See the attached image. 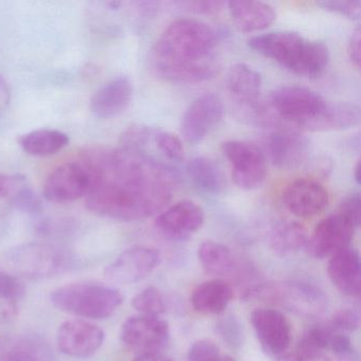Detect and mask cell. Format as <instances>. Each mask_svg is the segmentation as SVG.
<instances>
[{
    "label": "cell",
    "mask_w": 361,
    "mask_h": 361,
    "mask_svg": "<svg viewBox=\"0 0 361 361\" xmlns=\"http://www.w3.org/2000/svg\"><path fill=\"white\" fill-rule=\"evenodd\" d=\"M280 359L282 361H331L324 352L305 350L298 346L293 352L286 353Z\"/></svg>",
    "instance_id": "obj_41"
},
{
    "label": "cell",
    "mask_w": 361,
    "mask_h": 361,
    "mask_svg": "<svg viewBox=\"0 0 361 361\" xmlns=\"http://www.w3.org/2000/svg\"><path fill=\"white\" fill-rule=\"evenodd\" d=\"M329 279L338 290L350 298L361 295V262L357 249L348 247L334 255L327 267Z\"/></svg>",
    "instance_id": "obj_21"
},
{
    "label": "cell",
    "mask_w": 361,
    "mask_h": 361,
    "mask_svg": "<svg viewBox=\"0 0 361 361\" xmlns=\"http://www.w3.org/2000/svg\"><path fill=\"white\" fill-rule=\"evenodd\" d=\"M308 234L301 224L295 221H281L269 233L270 249L278 257H284L299 252L307 244Z\"/></svg>",
    "instance_id": "obj_26"
},
{
    "label": "cell",
    "mask_w": 361,
    "mask_h": 361,
    "mask_svg": "<svg viewBox=\"0 0 361 361\" xmlns=\"http://www.w3.org/2000/svg\"><path fill=\"white\" fill-rule=\"evenodd\" d=\"M204 213L193 200H185L169 207L155 219V228L171 240H185L202 227Z\"/></svg>",
    "instance_id": "obj_17"
},
{
    "label": "cell",
    "mask_w": 361,
    "mask_h": 361,
    "mask_svg": "<svg viewBox=\"0 0 361 361\" xmlns=\"http://www.w3.org/2000/svg\"><path fill=\"white\" fill-rule=\"evenodd\" d=\"M25 295L24 285L13 274L0 269V301H18Z\"/></svg>",
    "instance_id": "obj_34"
},
{
    "label": "cell",
    "mask_w": 361,
    "mask_h": 361,
    "mask_svg": "<svg viewBox=\"0 0 361 361\" xmlns=\"http://www.w3.org/2000/svg\"><path fill=\"white\" fill-rule=\"evenodd\" d=\"M85 159L94 172L85 206L105 219L126 223L149 219L166 208L178 185L174 170L149 154L100 149Z\"/></svg>",
    "instance_id": "obj_1"
},
{
    "label": "cell",
    "mask_w": 361,
    "mask_h": 361,
    "mask_svg": "<svg viewBox=\"0 0 361 361\" xmlns=\"http://www.w3.org/2000/svg\"><path fill=\"white\" fill-rule=\"evenodd\" d=\"M187 361H234L210 340L194 342L188 352Z\"/></svg>",
    "instance_id": "obj_31"
},
{
    "label": "cell",
    "mask_w": 361,
    "mask_h": 361,
    "mask_svg": "<svg viewBox=\"0 0 361 361\" xmlns=\"http://www.w3.org/2000/svg\"><path fill=\"white\" fill-rule=\"evenodd\" d=\"M122 343L137 356L157 354L161 352L170 340L168 323L158 317H130L122 324L120 331Z\"/></svg>",
    "instance_id": "obj_10"
},
{
    "label": "cell",
    "mask_w": 361,
    "mask_h": 361,
    "mask_svg": "<svg viewBox=\"0 0 361 361\" xmlns=\"http://www.w3.org/2000/svg\"><path fill=\"white\" fill-rule=\"evenodd\" d=\"M228 8L234 25L240 32L265 30L276 18L274 8L262 1L233 0L228 3Z\"/></svg>",
    "instance_id": "obj_22"
},
{
    "label": "cell",
    "mask_w": 361,
    "mask_h": 361,
    "mask_svg": "<svg viewBox=\"0 0 361 361\" xmlns=\"http://www.w3.org/2000/svg\"><path fill=\"white\" fill-rule=\"evenodd\" d=\"M8 102H9V90L3 78L0 77V109L6 106Z\"/></svg>",
    "instance_id": "obj_45"
},
{
    "label": "cell",
    "mask_w": 361,
    "mask_h": 361,
    "mask_svg": "<svg viewBox=\"0 0 361 361\" xmlns=\"http://www.w3.org/2000/svg\"><path fill=\"white\" fill-rule=\"evenodd\" d=\"M360 43H361V31L359 27H357L353 31L350 35V41L348 45V54L350 56V60L352 61L353 64L359 68L360 67Z\"/></svg>",
    "instance_id": "obj_43"
},
{
    "label": "cell",
    "mask_w": 361,
    "mask_h": 361,
    "mask_svg": "<svg viewBox=\"0 0 361 361\" xmlns=\"http://www.w3.org/2000/svg\"><path fill=\"white\" fill-rule=\"evenodd\" d=\"M327 350H331L334 354L342 359L350 358L354 354L350 338L346 334L337 333V331L331 335Z\"/></svg>",
    "instance_id": "obj_39"
},
{
    "label": "cell",
    "mask_w": 361,
    "mask_h": 361,
    "mask_svg": "<svg viewBox=\"0 0 361 361\" xmlns=\"http://www.w3.org/2000/svg\"><path fill=\"white\" fill-rule=\"evenodd\" d=\"M179 6L188 12L195 14H216L223 10L225 3L216 0H196V1H183Z\"/></svg>",
    "instance_id": "obj_38"
},
{
    "label": "cell",
    "mask_w": 361,
    "mask_h": 361,
    "mask_svg": "<svg viewBox=\"0 0 361 361\" xmlns=\"http://www.w3.org/2000/svg\"><path fill=\"white\" fill-rule=\"evenodd\" d=\"M233 295V288L229 283L213 279L196 287L192 293L191 303L200 314H219L227 310Z\"/></svg>",
    "instance_id": "obj_24"
},
{
    "label": "cell",
    "mask_w": 361,
    "mask_h": 361,
    "mask_svg": "<svg viewBox=\"0 0 361 361\" xmlns=\"http://www.w3.org/2000/svg\"><path fill=\"white\" fill-rule=\"evenodd\" d=\"M12 204L24 211V212L30 213V214H37L42 211V202L37 194L29 187L28 183L23 185L16 195L11 198Z\"/></svg>",
    "instance_id": "obj_36"
},
{
    "label": "cell",
    "mask_w": 361,
    "mask_h": 361,
    "mask_svg": "<svg viewBox=\"0 0 361 361\" xmlns=\"http://www.w3.org/2000/svg\"><path fill=\"white\" fill-rule=\"evenodd\" d=\"M49 350L43 342L27 340L0 354V361H50Z\"/></svg>",
    "instance_id": "obj_29"
},
{
    "label": "cell",
    "mask_w": 361,
    "mask_h": 361,
    "mask_svg": "<svg viewBox=\"0 0 361 361\" xmlns=\"http://www.w3.org/2000/svg\"><path fill=\"white\" fill-rule=\"evenodd\" d=\"M121 291L99 283H71L59 287L50 301L61 312L79 318L101 320L114 314L123 303Z\"/></svg>",
    "instance_id": "obj_4"
},
{
    "label": "cell",
    "mask_w": 361,
    "mask_h": 361,
    "mask_svg": "<svg viewBox=\"0 0 361 361\" xmlns=\"http://www.w3.org/2000/svg\"><path fill=\"white\" fill-rule=\"evenodd\" d=\"M360 109L352 103H329L324 114L317 123L314 132L342 130L360 123Z\"/></svg>",
    "instance_id": "obj_28"
},
{
    "label": "cell",
    "mask_w": 361,
    "mask_h": 361,
    "mask_svg": "<svg viewBox=\"0 0 361 361\" xmlns=\"http://www.w3.org/2000/svg\"><path fill=\"white\" fill-rule=\"evenodd\" d=\"M6 265L24 278L46 279L66 268V257L56 247L41 243H29L10 249L5 255Z\"/></svg>",
    "instance_id": "obj_7"
},
{
    "label": "cell",
    "mask_w": 361,
    "mask_h": 361,
    "mask_svg": "<svg viewBox=\"0 0 361 361\" xmlns=\"http://www.w3.org/2000/svg\"><path fill=\"white\" fill-rule=\"evenodd\" d=\"M250 322L259 343L274 356H284L293 337L289 321L282 312L272 308H257L250 316Z\"/></svg>",
    "instance_id": "obj_16"
},
{
    "label": "cell",
    "mask_w": 361,
    "mask_h": 361,
    "mask_svg": "<svg viewBox=\"0 0 361 361\" xmlns=\"http://www.w3.org/2000/svg\"><path fill=\"white\" fill-rule=\"evenodd\" d=\"M245 297L264 300L304 318H320L329 307V300L319 287L300 281L253 285L245 290Z\"/></svg>",
    "instance_id": "obj_5"
},
{
    "label": "cell",
    "mask_w": 361,
    "mask_h": 361,
    "mask_svg": "<svg viewBox=\"0 0 361 361\" xmlns=\"http://www.w3.org/2000/svg\"><path fill=\"white\" fill-rule=\"evenodd\" d=\"M71 138L66 133L52 128H39L20 137L18 143L23 151L35 157L56 155L68 147Z\"/></svg>",
    "instance_id": "obj_25"
},
{
    "label": "cell",
    "mask_w": 361,
    "mask_h": 361,
    "mask_svg": "<svg viewBox=\"0 0 361 361\" xmlns=\"http://www.w3.org/2000/svg\"><path fill=\"white\" fill-rule=\"evenodd\" d=\"M134 361H173L169 357L164 356V355L157 353V354H147L140 355L137 356Z\"/></svg>",
    "instance_id": "obj_46"
},
{
    "label": "cell",
    "mask_w": 361,
    "mask_h": 361,
    "mask_svg": "<svg viewBox=\"0 0 361 361\" xmlns=\"http://www.w3.org/2000/svg\"><path fill=\"white\" fill-rule=\"evenodd\" d=\"M327 105L321 94L303 86H281L269 96L271 117H276L286 126L312 132H314Z\"/></svg>",
    "instance_id": "obj_6"
},
{
    "label": "cell",
    "mask_w": 361,
    "mask_h": 361,
    "mask_svg": "<svg viewBox=\"0 0 361 361\" xmlns=\"http://www.w3.org/2000/svg\"><path fill=\"white\" fill-rule=\"evenodd\" d=\"M132 305L145 316L158 317L166 312V299L156 287H147L135 295Z\"/></svg>",
    "instance_id": "obj_30"
},
{
    "label": "cell",
    "mask_w": 361,
    "mask_h": 361,
    "mask_svg": "<svg viewBox=\"0 0 361 361\" xmlns=\"http://www.w3.org/2000/svg\"><path fill=\"white\" fill-rule=\"evenodd\" d=\"M159 262L160 255L156 249L147 246L130 247L105 268L104 276L116 284H134L151 274Z\"/></svg>",
    "instance_id": "obj_13"
},
{
    "label": "cell",
    "mask_w": 361,
    "mask_h": 361,
    "mask_svg": "<svg viewBox=\"0 0 361 361\" xmlns=\"http://www.w3.org/2000/svg\"><path fill=\"white\" fill-rule=\"evenodd\" d=\"M318 6L326 11L346 16L350 20H360V0H324L318 3Z\"/></svg>",
    "instance_id": "obj_33"
},
{
    "label": "cell",
    "mask_w": 361,
    "mask_h": 361,
    "mask_svg": "<svg viewBox=\"0 0 361 361\" xmlns=\"http://www.w3.org/2000/svg\"><path fill=\"white\" fill-rule=\"evenodd\" d=\"M27 180L20 175H8L0 173V198L11 200L16 192L26 185Z\"/></svg>",
    "instance_id": "obj_40"
},
{
    "label": "cell",
    "mask_w": 361,
    "mask_h": 361,
    "mask_svg": "<svg viewBox=\"0 0 361 361\" xmlns=\"http://www.w3.org/2000/svg\"><path fill=\"white\" fill-rule=\"evenodd\" d=\"M360 171H361L360 160H358V162H357L356 166H355V169H354L355 180H356V183H358V185H360Z\"/></svg>",
    "instance_id": "obj_47"
},
{
    "label": "cell",
    "mask_w": 361,
    "mask_h": 361,
    "mask_svg": "<svg viewBox=\"0 0 361 361\" xmlns=\"http://www.w3.org/2000/svg\"><path fill=\"white\" fill-rule=\"evenodd\" d=\"M282 200L291 214L310 219L325 210L329 196L326 189L318 181L301 178L287 185L283 192Z\"/></svg>",
    "instance_id": "obj_18"
},
{
    "label": "cell",
    "mask_w": 361,
    "mask_h": 361,
    "mask_svg": "<svg viewBox=\"0 0 361 361\" xmlns=\"http://www.w3.org/2000/svg\"><path fill=\"white\" fill-rule=\"evenodd\" d=\"M265 145L272 164L283 170H293L301 166L310 152L307 139L289 130L270 135Z\"/></svg>",
    "instance_id": "obj_20"
},
{
    "label": "cell",
    "mask_w": 361,
    "mask_h": 361,
    "mask_svg": "<svg viewBox=\"0 0 361 361\" xmlns=\"http://www.w3.org/2000/svg\"><path fill=\"white\" fill-rule=\"evenodd\" d=\"M225 113L223 100L213 92L198 97L181 119L180 132L190 145L202 142L221 121Z\"/></svg>",
    "instance_id": "obj_11"
},
{
    "label": "cell",
    "mask_w": 361,
    "mask_h": 361,
    "mask_svg": "<svg viewBox=\"0 0 361 361\" xmlns=\"http://www.w3.org/2000/svg\"><path fill=\"white\" fill-rule=\"evenodd\" d=\"M221 151L231 166L234 183L243 190L257 189L267 176V161L263 152L252 143L231 140Z\"/></svg>",
    "instance_id": "obj_9"
},
{
    "label": "cell",
    "mask_w": 361,
    "mask_h": 361,
    "mask_svg": "<svg viewBox=\"0 0 361 361\" xmlns=\"http://www.w3.org/2000/svg\"><path fill=\"white\" fill-rule=\"evenodd\" d=\"M18 306L16 301H0V324H9L18 319Z\"/></svg>",
    "instance_id": "obj_44"
},
{
    "label": "cell",
    "mask_w": 361,
    "mask_h": 361,
    "mask_svg": "<svg viewBox=\"0 0 361 361\" xmlns=\"http://www.w3.org/2000/svg\"><path fill=\"white\" fill-rule=\"evenodd\" d=\"M134 87L130 78L120 75L101 86L90 100V111L100 119L123 114L132 102Z\"/></svg>",
    "instance_id": "obj_19"
},
{
    "label": "cell",
    "mask_w": 361,
    "mask_h": 361,
    "mask_svg": "<svg viewBox=\"0 0 361 361\" xmlns=\"http://www.w3.org/2000/svg\"><path fill=\"white\" fill-rule=\"evenodd\" d=\"M187 172L194 185L213 195L221 194L226 188L225 176L216 164L206 156L192 158Z\"/></svg>",
    "instance_id": "obj_27"
},
{
    "label": "cell",
    "mask_w": 361,
    "mask_h": 361,
    "mask_svg": "<svg viewBox=\"0 0 361 361\" xmlns=\"http://www.w3.org/2000/svg\"><path fill=\"white\" fill-rule=\"evenodd\" d=\"M198 259L206 274L216 279L240 278L243 266L234 253L221 243L206 240L198 247Z\"/></svg>",
    "instance_id": "obj_23"
},
{
    "label": "cell",
    "mask_w": 361,
    "mask_h": 361,
    "mask_svg": "<svg viewBox=\"0 0 361 361\" xmlns=\"http://www.w3.org/2000/svg\"><path fill=\"white\" fill-rule=\"evenodd\" d=\"M226 87L233 102L248 120L257 121L262 107L259 104L262 78L255 69L245 63L232 65L226 77Z\"/></svg>",
    "instance_id": "obj_14"
},
{
    "label": "cell",
    "mask_w": 361,
    "mask_h": 361,
    "mask_svg": "<svg viewBox=\"0 0 361 361\" xmlns=\"http://www.w3.org/2000/svg\"><path fill=\"white\" fill-rule=\"evenodd\" d=\"M248 45L300 77H319L329 62V48L324 43L310 41L289 31L257 35L249 39Z\"/></svg>",
    "instance_id": "obj_3"
},
{
    "label": "cell",
    "mask_w": 361,
    "mask_h": 361,
    "mask_svg": "<svg viewBox=\"0 0 361 361\" xmlns=\"http://www.w3.org/2000/svg\"><path fill=\"white\" fill-rule=\"evenodd\" d=\"M104 331L83 319H73L61 325L56 334L59 350L73 358H87L104 342Z\"/></svg>",
    "instance_id": "obj_15"
},
{
    "label": "cell",
    "mask_w": 361,
    "mask_h": 361,
    "mask_svg": "<svg viewBox=\"0 0 361 361\" xmlns=\"http://www.w3.org/2000/svg\"><path fill=\"white\" fill-rule=\"evenodd\" d=\"M94 185V172L87 160L68 161L56 166L45 180L43 195L54 204H71L86 197Z\"/></svg>",
    "instance_id": "obj_8"
},
{
    "label": "cell",
    "mask_w": 361,
    "mask_h": 361,
    "mask_svg": "<svg viewBox=\"0 0 361 361\" xmlns=\"http://www.w3.org/2000/svg\"><path fill=\"white\" fill-rule=\"evenodd\" d=\"M356 229L343 215L334 213L321 221L308 236L306 251L314 259L331 257L350 247Z\"/></svg>",
    "instance_id": "obj_12"
},
{
    "label": "cell",
    "mask_w": 361,
    "mask_h": 361,
    "mask_svg": "<svg viewBox=\"0 0 361 361\" xmlns=\"http://www.w3.org/2000/svg\"><path fill=\"white\" fill-rule=\"evenodd\" d=\"M153 139L160 153L164 154L168 159L172 161H181L185 158L183 142L176 135L161 130H154Z\"/></svg>",
    "instance_id": "obj_32"
},
{
    "label": "cell",
    "mask_w": 361,
    "mask_h": 361,
    "mask_svg": "<svg viewBox=\"0 0 361 361\" xmlns=\"http://www.w3.org/2000/svg\"><path fill=\"white\" fill-rule=\"evenodd\" d=\"M219 333L221 337L231 344H240V338H242V331H240V325L233 319L221 322L219 326Z\"/></svg>",
    "instance_id": "obj_42"
},
{
    "label": "cell",
    "mask_w": 361,
    "mask_h": 361,
    "mask_svg": "<svg viewBox=\"0 0 361 361\" xmlns=\"http://www.w3.org/2000/svg\"><path fill=\"white\" fill-rule=\"evenodd\" d=\"M338 212L348 219L355 227L358 228L361 219V200L360 194L353 193L345 196L340 202Z\"/></svg>",
    "instance_id": "obj_37"
},
{
    "label": "cell",
    "mask_w": 361,
    "mask_h": 361,
    "mask_svg": "<svg viewBox=\"0 0 361 361\" xmlns=\"http://www.w3.org/2000/svg\"><path fill=\"white\" fill-rule=\"evenodd\" d=\"M326 324L333 331L346 334L358 329L360 325V318H359V314L356 310L345 308V310L336 312Z\"/></svg>",
    "instance_id": "obj_35"
},
{
    "label": "cell",
    "mask_w": 361,
    "mask_h": 361,
    "mask_svg": "<svg viewBox=\"0 0 361 361\" xmlns=\"http://www.w3.org/2000/svg\"><path fill=\"white\" fill-rule=\"evenodd\" d=\"M215 31L195 18H179L169 25L152 49L149 63L157 77L173 83L196 84L219 71L213 51Z\"/></svg>",
    "instance_id": "obj_2"
}]
</instances>
